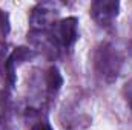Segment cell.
Here are the masks:
<instances>
[{
  "label": "cell",
  "instance_id": "1",
  "mask_svg": "<svg viewBox=\"0 0 132 130\" xmlns=\"http://www.w3.org/2000/svg\"><path fill=\"white\" fill-rule=\"evenodd\" d=\"M60 12V5L52 2H45L35 6L31 15V23L35 32H46L52 29V26L57 23L55 18Z\"/></svg>",
  "mask_w": 132,
  "mask_h": 130
},
{
  "label": "cell",
  "instance_id": "2",
  "mask_svg": "<svg viewBox=\"0 0 132 130\" xmlns=\"http://www.w3.org/2000/svg\"><path fill=\"white\" fill-rule=\"evenodd\" d=\"M51 38L55 43V46H63L69 48L77 38V18L75 17H68L60 22H57L52 29H51Z\"/></svg>",
  "mask_w": 132,
  "mask_h": 130
},
{
  "label": "cell",
  "instance_id": "3",
  "mask_svg": "<svg viewBox=\"0 0 132 130\" xmlns=\"http://www.w3.org/2000/svg\"><path fill=\"white\" fill-rule=\"evenodd\" d=\"M95 64L103 77H108V75H111L112 78L117 77L120 69V58L117 55V51H114L112 46H103L97 54Z\"/></svg>",
  "mask_w": 132,
  "mask_h": 130
},
{
  "label": "cell",
  "instance_id": "4",
  "mask_svg": "<svg viewBox=\"0 0 132 130\" xmlns=\"http://www.w3.org/2000/svg\"><path fill=\"white\" fill-rule=\"evenodd\" d=\"M92 15L95 18V22L100 23L101 26L111 25L114 22V18L118 15V9H120V3L118 2H108V0H98L92 3Z\"/></svg>",
  "mask_w": 132,
  "mask_h": 130
},
{
  "label": "cell",
  "instance_id": "5",
  "mask_svg": "<svg viewBox=\"0 0 132 130\" xmlns=\"http://www.w3.org/2000/svg\"><path fill=\"white\" fill-rule=\"evenodd\" d=\"M62 84H63V78H62L59 69L54 67V66L49 67V70L46 73V86H48L49 94H55L62 87Z\"/></svg>",
  "mask_w": 132,
  "mask_h": 130
},
{
  "label": "cell",
  "instance_id": "6",
  "mask_svg": "<svg viewBox=\"0 0 132 130\" xmlns=\"http://www.w3.org/2000/svg\"><path fill=\"white\" fill-rule=\"evenodd\" d=\"M31 130H52V129H51L48 124H45V123H38V124H35Z\"/></svg>",
  "mask_w": 132,
  "mask_h": 130
},
{
  "label": "cell",
  "instance_id": "7",
  "mask_svg": "<svg viewBox=\"0 0 132 130\" xmlns=\"http://www.w3.org/2000/svg\"><path fill=\"white\" fill-rule=\"evenodd\" d=\"M2 116H3V109H2V101H0V119H2Z\"/></svg>",
  "mask_w": 132,
  "mask_h": 130
}]
</instances>
